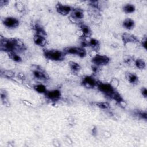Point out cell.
<instances>
[{
    "label": "cell",
    "mask_w": 147,
    "mask_h": 147,
    "mask_svg": "<svg viewBox=\"0 0 147 147\" xmlns=\"http://www.w3.org/2000/svg\"><path fill=\"white\" fill-rule=\"evenodd\" d=\"M52 144H53V146H56V147H59L61 145L60 142L57 139H54L52 141Z\"/></svg>",
    "instance_id": "cell-32"
},
{
    "label": "cell",
    "mask_w": 147,
    "mask_h": 147,
    "mask_svg": "<svg viewBox=\"0 0 147 147\" xmlns=\"http://www.w3.org/2000/svg\"><path fill=\"white\" fill-rule=\"evenodd\" d=\"M33 41L35 44L40 47L45 46L47 43L46 37H44V36H41L37 34H34Z\"/></svg>",
    "instance_id": "cell-12"
},
{
    "label": "cell",
    "mask_w": 147,
    "mask_h": 147,
    "mask_svg": "<svg viewBox=\"0 0 147 147\" xmlns=\"http://www.w3.org/2000/svg\"><path fill=\"white\" fill-rule=\"evenodd\" d=\"M43 55L47 59L55 61L63 60L65 56L63 51L57 49H45Z\"/></svg>",
    "instance_id": "cell-2"
},
{
    "label": "cell",
    "mask_w": 147,
    "mask_h": 147,
    "mask_svg": "<svg viewBox=\"0 0 147 147\" xmlns=\"http://www.w3.org/2000/svg\"><path fill=\"white\" fill-rule=\"evenodd\" d=\"M33 88L34 90L40 94H45L46 92L47 91V90L45 87V86L42 84H37L36 85H34Z\"/></svg>",
    "instance_id": "cell-20"
},
{
    "label": "cell",
    "mask_w": 147,
    "mask_h": 147,
    "mask_svg": "<svg viewBox=\"0 0 147 147\" xmlns=\"http://www.w3.org/2000/svg\"><path fill=\"white\" fill-rule=\"evenodd\" d=\"M141 95L145 98H146L147 97V90L145 87H142L141 89Z\"/></svg>",
    "instance_id": "cell-30"
},
{
    "label": "cell",
    "mask_w": 147,
    "mask_h": 147,
    "mask_svg": "<svg viewBox=\"0 0 147 147\" xmlns=\"http://www.w3.org/2000/svg\"><path fill=\"white\" fill-rule=\"evenodd\" d=\"M9 3L8 1L6 0H1L0 1V7H2L3 6H5L6 5H7Z\"/></svg>",
    "instance_id": "cell-33"
},
{
    "label": "cell",
    "mask_w": 147,
    "mask_h": 147,
    "mask_svg": "<svg viewBox=\"0 0 147 147\" xmlns=\"http://www.w3.org/2000/svg\"><path fill=\"white\" fill-rule=\"evenodd\" d=\"M34 29L35 32H36L35 34L44 36V37H46V36H47L46 32L44 30V28L41 25H40L37 24H36L34 26Z\"/></svg>",
    "instance_id": "cell-18"
},
{
    "label": "cell",
    "mask_w": 147,
    "mask_h": 147,
    "mask_svg": "<svg viewBox=\"0 0 147 147\" xmlns=\"http://www.w3.org/2000/svg\"><path fill=\"white\" fill-rule=\"evenodd\" d=\"M3 24L7 28L13 29L17 28L20 24L19 20L13 17H5L2 21Z\"/></svg>",
    "instance_id": "cell-6"
},
{
    "label": "cell",
    "mask_w": 147,
    "mask_h": 147,
    "mask_svg": "<svg viewBox=\"0 0 147 147\" xmlns=\"http://www.w3.org/2000/svg\"><path fill=\"white\" fill-rule=\"evenodd\" d=\"M134 65L140 69H144L146 67L145 62L141 59H137L134 61Z\"/></svg>",
    "instance_id": "cell-24"
},
{
    "label": "cell",
    "mask_w": 147,
    "mask_h": 147,
    "mask_svg": "<svg viewBox=\"0 0 147 147\" xmlns=\"http://www.w3.org/2000/svg\"><path fill=\"white\" fill-rule=\"evenodd\" d=\"M44 95L47 99L53 102L59 100L61 96L60 91L57 89L47 91Z\"/></svg>",
    "instance_id": "cell-8"
},
{
    "label": "cell",
    "mask_w": 147,
    "mask_h": 147,
    "mask_svg": "<svg viewBox=\"0 0 147 147\" xmlns=\"http://www.w3.org/2000/svg\"><path fill=\"white\" fill-rule=\"evenodd\" d=\"M0 49L1 51L10 52H20L25 49V46L22 41L17 38H6L1 37Z\"/></svg>",
    "instance_id": "cell-1"
},
{
    "label": "cell",
    "mask_w": 147,
    "mask_h": 147,
    "mask_svg": "<svg viewBox=\"0 0 147 147\" xmlns=\"http://www.w3.org/2000/svg\"><path fill=\"white\" fill-rule=\"evenodd\" d=\"M65 142L66 144H67L68 145H72V141L71 139V138L68 136H66L65 138Z\"/></svg>",
    "instance_id": "cell-31"
},
{
    "label": "cell",
    "mask_w": 147,
    "mask_h": 147,
    "mask_svg": "<svg viewBox=\"0 0 147 147\" xmlns=\"http://www.w3.org/2000/svg\"><path fill=\"white\" fill-rule=\"evenodd\" d=\"M125 76L127 81L131 84H137L138 82V76L134 73L127 72L126 73Z\"/></svg>",
    "instance_id": "cell-14"
},
{
    "label": "cell",
    "mask_w": 147,
    "mask_h": 147,
    "mask_svg": "<svg viewBox=\"0 0 147 147\" xmlns=\"http://www.w3.org/2000/svg\"><path fill=\"white\" fill-rule=\"evenodd\" d=\"M8 55H9V57L11 60L14 61L15 62L20 63V62L22 61L21 57L17 53H16V52H10V53H8Z\"/></svg>",
    "instance_id": "cell-23"
},
{
    "label": "cell",
    "mask_w": 147,
    "mask_h": 147,
    "mask_svg": "<svg viewBox=\"0 0 147 147\" xmlns=\"http://www.w3.org/2000/svg\"><path fill=\"white\" fill-rule=\"evenodd\" d=\"M71 13L72 18L75 20H81L84 17L83 10L80 8L73 9Z\"/></svg>",
    "instance_id": "cell-11"
},
{
    "label": "cell",
    "mask_w": 147,
    "mask_h": 147,
    "mask_svg": "<svg viewBox=\"0 0 147 147\" xmlns=\"http://www.w3.org/2000/svg\"><path fill=\"white\" fill-rule=\"evenodd\" d=\"M2 74L5 77L9 79L13 78L15 76V73L11 70H5L3 71Z\"/></svg>",
    "instance_id": "cell-26"
},
{
    "label": "cell",
    "mask_w": 147,
    "mask_h": 147,
    "mask_svg": "<svg viewBox=\"0 0 147 147\" xmlns=\"http://www.w3.org/2000/svg\"><path fill=\"white\" fill-rule=\"evenodd\" d=\"M80 47H68L64 49L63 52L65 55H76L78 56L79 52Z\"/></svg>",
    "instance_id": "cell-16"
},
{
    "label": "cell",
    "mask_w": 147,
    "mask_h": 147,
    "mask_svg": "<svg viewBox=\"0 0 147 147\" xmlns=\"http://www.w3.org/2000/svg\"><path fill=\"white\" fill-rule=\"evenodd\" d=\"M135 10H136L135 6L133 4H130V3L126 4L123 7V10L126 14L133 13V12H134Z\"/></svg>",
    "instance_id": "cell-22"
},
{
    "label": "cell",
    "mask_w": 147,
    "mask_h": 147,
    "mask_svg": "<svg viewBox=\"0 0 147 147\" xmlns=\"http://www.w3.org/2000/svg\"><path fill=\"white\" fill-rule=\"evenodd\" d=\"M121 37L125 45L129 43H137L139 42L138 39L135 36L130 33H124L122 34Z\"/></svg>",
    "instance_id": "cell-10"
},
{
    "label": "cell",
    "mask_w": 147,
    "mask_h": 147,
    "mask_svg": "<svg viewBox=\"0 0 147 147\" xmlns=\"http://www.w3.org/2000/svg\"><path fill=\"white\" fill-rule=\"evenodd\" d=\"M110 84L115 89H116L119 85V80L117 78H113L110 82Z\"/></svg>",
    "instance_id": "cell-28"
},
{
    "label": "cell",
    "mask_w": 147,
    "mask_h": 147,
    "mask_svg": "<svg viewBox=\"0 0 147 147\" xmlns=\"http://www.w3.org/2000/svg\"><path fill=\"white\" fill-rule=\"evenodd\" d=\"M23 102L25 103V105H26V106H33V105L30 103V102H29V101H27V100H24L23 101Z\"/></svg>",
    "instance_id": "cell-36"
},
{
    "label": "cell",
    "mask_w": 147,
    "mask_h": 147,
    "mask_svg": "<svg viewBox=\"0 0 147 147\" xmlns=\"http://www.w3.org/2000/svg\"><path fill=\"white\" fill-rule=\"evenodd\" d=\"M96 87L100 92L111 99L114 94L116 92L115 89L109 83H102L100 82H98Z\"/></svg>",
    "instance_id": "cell-3"
},
{
    "label": "cell",
    "mask_w": 147,
    "mask_h": 147,
    "mask_svg": "<svg viewBox=\"0 0 147 147\" xmlns=\"http://www.w3.org/2000/svg\"><path fill=\"white\" fill-rule=\"evenodd\" d=\"M141 45L142 47L145 48V49H146V37H145L141 41Z\"/></svg>",
    "instance_id": "cell-34"
},
{
    "label": "cell",
    "mask_w": 147,
    "mask_h": 147,
    "mask_svg": "<svg viewBox=\"0 0 147 147\" xmlns=\"http://www.w3.org/2000/svg\"><path fill=\"white\" fill-rule=\"evenodd\" d=\"M82 85L87 88H93L97 86L98 81L91 76H86L82 80Z\"/></svg>",
    "instance_id": "cell-7"
},
{
    "label": "cell",
    "mask_w": 147,
    "mask_h": 147,
    "mask_svg": "<svg viewBox=\"0 0 147 147\" xmlns=\"http://www.w3.org/2000/svg\"><path fill=\"white\" fill-rule=\"evenodd\" d=\"M93 104L94 106L103 110H107L110 108L109 103L107 102H95Z\"/></svg>",
    "instance_id": "cell-21"
},
{
    "label": "cell",
    "mask_w": 147,
    "mask_h": 147,
    "mask_svg": "<svg viewBox=\"0 0 147 147\" xmlns=\"http://www.w3.org/2000/svg\"><path fill=\"white\" fill-rule=\"evenodd\" d=\"M1 98L2 101V103L4 105H6L8 103V99H7V92L3 89L1 90Z\"/></svg>",
    "instance_id": "cell-25"
},
{
    "label": "cell",
    "mask_w": 147,
    "mask_h": 147,
    "mask_svg": "<svg viewBox=\"0 0 147 147\" xmlns=\"http://www.w3.org/2000/svg\"><path fill=\"white\" fill-rule=\"evenodd\" d=\"M31 70L32 71L33 74L36 78L41 80H47L48 79L47 74L38 66L36 65H32L31 67Z\"/></svg>",
    "instance_id": "cell-5"
},
{
    "label": "cell",
    "mask_w": 147,
    "mask_h": 147,
    "mask_svg": "<svg viewBox=\"0 0 147 147\" xmlns=\"http://www.w3.org/2000/svg\"><path fill=\"white\" fill-rule=\"evenodd\" d=\"M15 7L19 12H23L25 10V5L21 2H16L15 3Z\"/></svg>",
    "instance_id": "cell-27"
},
{
    "label": "cell",
    "mask_w": 147,
    "mask_h": 147,
    "mask_svg": "<svg viewBox=\"0 0 147 147\" xmlns=\"http://www.w3.org/2000/svg\"><path fill=\"white\" fill-rule=\"evenodd\" d=\"M87 42V45L91 47L94 51H97L99 49L100 42L98 40L94 38H90V40H88Z\"/></svg>",
    "instance_id": "cell-15"
},
{
    "label": "cell",
    "mask_w": 147,
    "mask_h": 147,
    "mask_svg": "<svg viewBox=\"0 0 147 147\" xmlns=\"http://www.w3.org/2000/svg\"><path fill=\"white\" fill-rule=\"evenodd\" d=\"M123 26L129 30L132 29L134 27V21H133V20H132L131 18H127L126 19L124 20V21H123Z\"/></svg>",
    "instance_id": "cell-17"
},
{
    "label": "cell",
    "mask_w": 147,
    "mask_h": 147,
    "mask_svg": "<svg viewBox=\"0 0 147 147\" xmlns=\"http://www.w3.org/2000/svg\"><path fill=\"white\" fill-rule=\"evenodd\" d=\"M18 77L20 78V79H24V75L22 73H19L18 74Z\"/></svg>",
    "instance_id": "cell-37"
},
{
    "label": "cell",
    "mask_w": 147,
    "mask_h": 147,
    "mask_svg": "<svg viewBox=\"0 0 147 147\" xmlns=\"http://www.w3.org/2000/svg\"><path fill=\"white\" fill-rule=\"evenodd\" d=\"M80 30L82 32L83 36L84 37H90L91 34V31L90 27L88 25L82 23L80 25Z\"/></svg>",
    "instance_id": "cell-13"
},
{
    "label": "cell",
    "mask_w": 147,
    "mask_h": 147,
    "mask_svg": "<svg viewBox=\"0 0 147 147\" xmlns=\"http://www.w3.org/2000/svg\"><path fill=\"white\" fill-rule=\"evenodd\" d=\"M68 65L71 70L74 73H76L79 72L81 68L80 65L78 63L73 61H69L68 62Z\"/></svg>",
    "instance_id": "cell-19"
},
{
    "label": "cell",
    "mask_w": 147,
    "mask_h": 147,
    "mask_svg": "<svg viewBox=\"0 0 147 147\" xmlns=\"http://www.w3.org/2000/svg\"><path fill=\"white\" fill-rule=\"evenodd\" d=\"M56 10L57 12L63 16H67L71 13L73 9L69 5L58 3L56 5Z\"/></svg>",
    "instance_id": "cell-9"
},
{
    "label": "cell",
    "mask_w": 147,
    "mask_h": 147,
    "mask_svg": "<svg viewBox=\"0 0 147 147\" xmlns=\"http://www.w3.org/2000/svg\"><path fill=\"white\" fill-rule=\"evenodd\" d=\"M92 63L96 66H103L108 64L110 61V59L106 55H99L96 53L91 59Z\"/></svg>",
    "instance_id": "cell-4"
},
{
    "label": "cell",
    "mask_w": 147,
    "mask_h": 147,
    "mask_svg": "<svg viewBox=\"0 0 147 147\" xmlns=\"http://www.w3.org/2000/svg\"><path fill=\"white\" fill-rule=\"evenodd\" d=\"M140 118L146 119H147V113L146 111H137L136 113Z\"/></svg>",
    "instance_id": "cell-29"
},
{
    "label": "cell",
    "mask_w": 147,
    "mask_h": 147,
    "mask_svg": "<svg viewBox=\"0 0 147 147\" xmlns=\"http://www.w3.org/2000/svg\"><path fill=\"white\" fill-rule=\"evenodd\" d=\"M103 135L106 138H109L110 136H111V134H110V133L107 131H105L103 132Z\"/></svg>",
    "instance_id": "cell-35"
}]
</instances>
